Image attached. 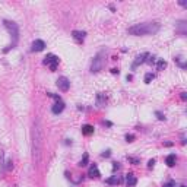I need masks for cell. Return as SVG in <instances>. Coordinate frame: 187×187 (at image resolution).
<instances>
[{
  "mask_svg": "<svg viewBox=\"0 0 187 187\" xmlns=\"http://www.w3.org/2000/svg\"><path fill=\"white\" fill-rule=\"evenodd\" d=\"M41 145H43V133H41V126L39 120L34 121L32 127V161L34 165H38L41 161Z\"/></svg>",
  "mask_w": 187,
  "mask_h": 187,
  "instance_id": "1",
  "label": "cell"
},
{
  "mask_svg": "<svg viewBox=\"0 0 187 187\" xmlns=\"http://www.w3.org/2000/svg\"><path fill=\"white\" fill-rule=\"evenodd\" d=\"M160 31V23L158 22H143L133 25L127 29V32L130 35H151V34H156Z\"/></svg>",
  "mask_w": 187,
  "mask_h": 187,
  "instance_id": "2",
  "label": "cell"
},
{
  "mask_svg": "<svg viewBox=\"0 0 187 187\" xmlns=\"http://www.w3.org/2000/svg\"><path fill=\"white\" fill-rule=\"evenodd\" d=\"M104 63H105V51H99L98 54L94 57L92 63H91V72L92 73H97V72L102 70Z\"/></svg>",
  "mask_w": 187,
  "mask_h": 187,
  "instance_id": "3",
  "label": "cell"
},
{
  "mask_svg": "<svg viewBox=\"0 0 187 187\" xmlns=\"http://www.w3.org/2000/svg\"><path fill=\"white\" fill-rule=\"evenodd\" d=\"M5 27L9 29V32L13 35V45L16 44L18 41V37H19V29H18V25L15 22H10V21H5Z\"/></svg>",
  "mask_w": 187,
  "mask_h": 187,
  "instance_id": "4",
  "label": "cell"
},
{
  "mask_svg": "<svg viewBox=\"0 0 187 187\" xmlns=\"http://www.w3.org/2000/svg\"><path fill=\"white\" fill-rule=\"evenodd\" d=\"M44 64H47V66L50 67V70L54 72L56 69H57V66H59V57L54 54H48L44 59Z\"/></svg>",
  "mask_w": 187,
  "mask_h": 187,
  "instance_id": "5",
  "label": "cell"
},
{
  "mask_svg": "<svg viewBox=\"0 0 187 187\" xmlns=\"http://www.w3.org/2000/svg\"><path fill=\"white\" fill-rule=\"evenodd\" d=\"M57 86H59L60 91L66 92V91H69V88H70V81H69L66 76H61L57 79Z\"/></svg>",
  "mask_w": 187,
  "mask_h": 187,
  "instance_id": "6",
  "label": "cell"
},
{
  "mask_svg": "<svg viewBox=\"0 0 187 187\" xmlns=\"http://www.w3.org/2000/svg\"><path fill=\"white\" fill-rule=\"evenodd\" d=\"M45 48V43L43 41V39H35L32 43V51H43V50Z\"/></svg>",
  "mask_w": 187,
  "mask_h": 187,
  "instance_id": "7",
  "label": "cell"
},
{
  "mask_svg": "<svg viewBox=\"0 0 187 187\" xmlns=\"http://www.w3.org/2000/svg\"><path fill=\"white\" fill-rule=\"evenodd\" d=\"M121 181H123L121 176H113V177H110V178L105 180V183H107V184H111V186H117V184H120Z\"/></svg>",
  "mask_w": 187,
  "mask_h": 187,
  "instance_id": "8",
  "label": "cell"
},
{
  "mask_svg": "<svg viewBox=\"0 0 187 187\" xmlns=\"http://www.w3.org/2000/svg\"><path fill=\"white\" fill-rule=\"evenodd\" d=\"M136 183H138L136 177L133 176L132 172H129V174L126 176V184H127V187H135V186H136Z\"/></svg>",
  "mask_w": 187,
  "mask_h": 187,
  "instance_id": "9",
  "label": "cell"
},
{
  "mask_svg": "<svg viewBox=\"0 0 187 187\" xmlns=\"http://www.w3.org/2000/svg\"><path fill=\"white\" fill-rule=\"evenodd\" d=\"M63 110H64V102H61V101H57V104H54L51 108L53 114H60Z\"/></svg>",
  "mask_w": 187,
  "mask_h": 187,
  "instance_id": "10",
  "label": "cell"
},
{
  "mask_svg": "<svg viewBox=\"0 0 187 187\" xmlns=\"http://www.w3.org/2000/svg\"><path fill=\"white\" fill-rule=\"evenodd\" d=\"M72 35H73V38L76 39V41L82 43L83 39H85V37H86V32H85V31H73Z\"/></svg>",
  "mask_w": 187,
  "mask_h": 187,
  "instance_id": "11",
  "label": "cell"
},
{
  "mask_svg": "<svg viewBox=\"0 0 187 187\" xmlns=\"http://www.w3.org/2000/svg\"><path fill=\"white\" fill-rule=\"evenodd\" d=\"M176 162H177L176 154H170L167 158H165V164L168 165V167H174V165H176Z\"/></svg>",
  "mask_w": 187,
  "mask_h": 187,
  "instance_id": "12",
  "label": "cell"
},
{
  "mask_svg": "<svg viewBox=\"0 0 187 187\" xmlns=\"http://www.w3.org/2000/svg\"><path fill=\"white\" fill-rule=\"evenodd\" d=\"M88 176L92 177V178H94V177H95V178H97V177H99V171H98V167H97V165H92V167L89 168Z\"/></svg>",
  "mask_w": 187,
  "mask_h": 187,
  "instance_id": "13",
  "label": "cell"
},
{
  "mask_svg": "<svg viewBox=\"0 0 187 187\" xmlns=\"http://www.w3.org/2000/svg\"><path fill=\"white\" fill-rule=\"evenodd\" d=\"M82 133L85 136H89V135H92L94 133V127L91 124H83L82 126Z\"/></svg>",
  "mask_w": 187,
  "mask_h": 187,
  "instance_id": "14",
  "label": "cell"
},
{
  "mask_svg": "<svg viewBox=\"0 0 187 187\" xmlns=\"http://www.w3.org/2000/svg\"><path fill=\"white\" fill-rule=\"evenodd\" d=\"M105 99H107V98H105V95H104V94H102V92H99L98 95H97V104H98L99 107H102V105L105 104Z\"/></svg>",
  "mask_w": 187,
  "mask_h": 187,
  "instance_id": "15",
  "label": "cell"
},
{
  "mask_svg": "<svg viewBox=\"0 0 187 187\" xmlns=\"http://www.w3.org/2000/svg\"><path fill=\"white\" fill-rule=\"evenodd\" d=\"M148 56V53H145V54H142V56H138L136 57V60H135V63H133V67H136L138 64H140V63H143L145 61V57Z\"/></svg>",
  "mask_w": 187,
  "mask_h": 187,
  "instance_id": "16",
  "label": "cell"
},
{
  "mask_svg": "<svg viewBox=\"0 0 187 187\" xmlns=\"http://www.w3.org/2000/svg\"><path fill=\"white\" fill-rule=\"evenodd\" d=\"M165 67H167V61H165V60H158V61H156V69H158V70H164Z\"/></svg>",
  "mask_w": 187,
  "mask_h": 187,
  "instance_id": "17",
  "label": "cell"
},
{
  "mask_svg": "<svg viewBox=\"0 0 187 187\" xmlns=\"http://www.w3.org/2000/svg\"><path fill=\"white\" fill-rule=\"evenodd\" d=\"M88 158H89L88 154H85V155H83V158H82V160L79 161V164H77V165H79V167H85V165L88 164Z\"/></svg>",
  "mask_w": 187,
  "mask_h": 187,
  "instance_id": "18",
  "label": "cell"
},
{
  "mask_svg": "<svg viewBox=\"0 0 187 187\" xmlns=\"http://www.w3.org/2000/svg\"><path fill=\"white\" fill-rule=\"evenodd\" d=\"M152 79H154V75H152V73H146V75H145V83H149Z\"/></svg>",
  "mask_w": 187,
  "mask_h": 187,
  "instance_id": "19",
  "label": "cell"
},
{
  "mask_svg": "<svg viewBox=\"0 0 187 187\" xmlns=\"http://www.w3.org/2000/svg\"><path fill=\"white\" fill-rule=\"evenodd\" d=\"M174 186H176V181H174V180H170L168 183L164 184V187H174Z\"/></svg>",
  "mask_w": 187,
  "mask_h": 187,
  "instance_id": "20",
  "label": "cell"
},
{
  "mask_svg": "<svg viewBox=\"0 0 187 187\" xmlns=\"http://www.w3.org/2000/svg\"><path fill=\"white\" fill-rule=\"evenodd\" d=\"M155 114H156V117H158L160 120H165V116H164V114H162V113H160V111H156Z\"/></svg>",
  "mask_w": 187,
  "mask_h": 187,
  "instance_id": "21",
  "label": "cell"
},
{
  "mask_svg": "<svg viewBox=\"0 0 187 187\" xmlns=\"http://www.w3.org/2000/svg\"><path fill=\"white\" fill-rule=\"evenodd\" d=\"M133 139H135L133 135H126V140H127V142H133Z\"/></svg>",
  "mask_w": 187,
  "mask_h": 187,
  "instance_id": "22",
  "label": "cell"
},
{
  "mask_svg": "<svg viewBox=\"0 0 187 187\" xmlns=\"http://www.w3.org/2000/svg\"><path fill=\"white\" fill-rule=\"evenodd\" d=\"M129 161H132L133 164H139V160H138V158H132V156H129Z\"/></svg>",
  "mask_w": 187,
  "mask_h": 187,
  "instance_id": "23",
  "label": "cell"
},
{
  "mask_svg": "<svg viewBox=\"0 0 187 187\" xmlns=\"http://www.w3.org/2000/svg\"><path fill=\"white\" fill-rule=\"evenodd\" d=\"M154 165H155V160H149V162H148V167H149V168H152Z\"/></svg>",
  "mask_w": 187,
  "mask_h": 187,
  "instance_id": "24",
  "label": "cell"
},
{
  "mask_svg": "<svg viewBox=\"0 0 187 187\" xmlns=\"http://www.w3.org/2000/svg\"><path fill=\"white\" fill-rule=\"evenodd\" d=\"M110 155H111V152H110V151H105L104 154H102V156H104V158H108Z\"/></svg>",
  "mask_w": 187,
  "mask_h": 187,
  "instance_id": "25",
  "label": "cell"
},
{
  "mask_svg": "<svg viewBox=\"0 0 187 187\" xmlns=\"http://www.w3.org/2000/svg\"><path fill=\"white\" fill-rule=\"evenodd\" d=\"M120 168V165H118V162H114V165H113V170L116 171V170H118Z\"/></svg>",
  "mask_w": 187,
  "mask_h": 187,
  "instance_id": "26",
  "label": "cell"
},
{
  "mask_svg": "<svg viewBox=\"0 0 187 187\" xmlns=\"http://www.w3.org/2000/svg\"><path fill=\"white\" fill-rule=\"evenodd\" d=\"M164 146H172V142H165Z\"/></svg>",
  "mask_w": 187,
  "mask_h": 187,
  "instance_id": "27",
  "label": "cell"
},
{
  "mask_svg": "<svg viewBox=\"0 0 187 187\" xmlns=\"http://www.w3.org/2000/svg\"><path fill=\"white\" fill-rule=\"evenodd\" d=\"M181 143H186V136L184 135H181Z\"/></svg>",
  "mask_w": 187,
  "mask_h": 187,
  "instance_id": "28",
  "label": "cell"
},
{
  "mask_svg": "<svg viewBox=\"0 0 187 187\" xmlns=\"http://www.w3.org/2000/svg\"><path fill=\"white\" fill-rule=\"evenodd\" d=\"M181 98H183V99L187 98V97H186V92H181Z\"/></svg>",
  "mask_w": 187,
  "mask_h": 187,
  "instance_id": "29",
  "label": "cell"
},
{
  "mask_svg": "<svg viewBox=\"0 0 187 187\" xmlns=\"http://www.w3.org/2000/svg\"><path fill=\"white\" fill-rule=\"evenodd\" d=\"M180 187H186V186H180Z\"/></svg>",
  "mask_w": 187,
  "mask_h": 187,
  "instance_id": "30",
  "label": "cell"
}]
</instances>
